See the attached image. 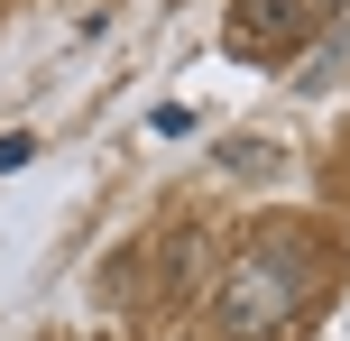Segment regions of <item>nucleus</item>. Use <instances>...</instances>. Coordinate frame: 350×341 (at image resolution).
Returning <instances> with one entry per match:
<instances>
[{
  "instance_id": "obj_2",
  "label": "nucleus",
  "mask_w": 350,
  "mask_h": 341,
  "mask_svg": "<svg viewBox=\"0 0 350 341\" xmlns=\"http://www.w3.org/2000/svg\"><path fill=\"white\" fill-rule=\"evenodd\" d=\"M332 10L341 0H230L221 37H230V55H286V46H304Z\"/></svg>"
},
{
  "instance_id": "obj_1",
  "label": "nucleus",
  "mask_w": 350,
  "mask_h": 341,
  "mask_svg": "<svg viewBox=\"0 0 350 341\" xmlns=\"http://www.w3.org/2000/svg\"><path fill=\"white\" fill-rule=\"evenodd\" d=\"M295 286H304V268H286V258H240V268L221 277V295H212V314H221V332H277L286 323V305H295Z\"/></svg>"
},
{
  "instance_id": "obj_3",
  "label": "nucleus",
  "mask_w": 350,
  "mask_h": 341,
  "mask_svg": "<svg viewBox=\"0 0 350 341\" xmlns=\"http://www.w3.org/2000/svg\"><path fill=\"white\" fill-rule=\"evenodd\" d=\"M10 166H28V139H18V129L0 139V176H10Z\"/></svg>"
}]
</instances>
